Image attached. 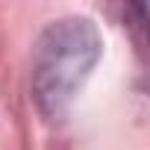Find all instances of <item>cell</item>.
Here are the masks:
<instances>
[{"label": "cell", "instance_id": "cell-1", "mask_svg": "<svg viewBox=\"0 0 150 150\" xmlns=\"http://www.w3.org/2000/svg\"><path fill=\"white\" fill-rule=\"evenodd\" d=\"M100 53L103 41L88 18L68 15L44 27L33 50V97L44 118L56 121L68 112Z\"/></svg>", "mask_w": 150, "mask_h": 150}]
</instances>
